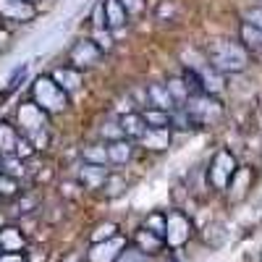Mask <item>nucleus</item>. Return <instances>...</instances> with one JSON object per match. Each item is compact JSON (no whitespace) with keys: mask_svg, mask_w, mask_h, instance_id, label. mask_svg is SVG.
<instances>
[{"mask_svg":"<svg viewBox=\"0 0 262 262\" xmlns=\"http://www.w3.org/2000/svg\"><path fill=\"white\" fill-rule=\"evenodd\" d=\"M249 58L252 55L244 50V45L238 39H223L221 37V39L207 42V48H205V60L212 66L215 71H221L223 76L247 71Z\"/></svg>","mask_w":262,"mask_h":262,"instance_id":"nucleus-1","label":"nucleus"},{"mask_svg":"<svg viewBox=\"0 0 262 262\" xmlns=\"http://www.w3.org/2000/svg\"><path fill=\"white\" fill-rule=\"evenodd\" d=\"M32 102L39 107L42 113H48V116H60L69 111V105H71V97L66 95L60 86L50 79V74H42L34 79L32 84Z\"/></svg>","mask_w":262,"mask_h":262,"instance_id":"nucleus-2","label":"nucleus"},{"mask_svg":"<svg viewBox=\"0 0 262 262\" xmlns=\"http://www.w3.org/2000/svg\"><path fill=\"white\" fill-rule=\"evenodd\" d=\"M184 107H186L189 118L194 121V126H215L223 121V105L215 95H207V92L191 95L184 102Z\"/></svg>","mask_w":262,"mask_h":262,"instance_id":"nucleus-3","label":"nucleus"},{"mask_svg":"<svg viewBox=\"0 0 262 262\" xmlns=\"http://www.w3.org/2000/svg\"><path fill=\"white\" fill-rule=\"evenodd\" d=\"M236 168H238V163L233 158V152L231 149H217L210 160V165H207V170H205L207 186H212V191H223Z\"/></svg>","mask_w":262,"mask_h":262,"instance_id":"nucleus-4","label":"nucleus"},{"mask_svg":"<svg viewBox=\"0 0 262 262\" xmlns=\"http://www.w3.org/2000/svg\"><path fill=\"white\" fill-rule=\"evenodd\" d=\"M191 236H194L191 217H189L184 210H168V212H165V233H163L165 247L181 249Z\"/></svg>","mask_w":262,"mask_h":262,"instance_id":"nucleus-5","label":"nucleus"},{"mask_svg":"<svg viewBox=\"0 0 262 262\" xmlns=\"http://www.w3.org/2000/svg\"><path fill=\"white\" fill-rule=\"evenodd\" d=\"M102 50L95 45L92 37H84V39H76L71 50H69V66L71 69H79V71H90L95 66H100L102 60Z\"/></svg>","mask_w":262,"mask_h":262,"instance_id":"nucleus-6","label":"nucleus"},{"mask_svg":"<svg viewBox=\"0 0 262 262\" xmlns=\"http://www.w3.org/2000/svg\"><path fill=\"white\" fill-rule=\"evenodd\" d=\"M16 126H18V134H34V131L48 128V113H42L39 107L29 100V102H21L18 111H16Z\"/></svg>","mask_w":262,"mask_h":262,"instance_id":"nucleus-7","label":"nucleus"},{"mask_svg":"<svg viewBox=\"0 0 262 262\" xmlns=\"http://www.w3.org/2000/svg\"><path fill=\"white\" fill-rule=\"evenodd\" d=\"M37 18V6L27 0H0V21L11 24H29Z\"/></svg>","mask_w":262,"mask_h":262,"instance_id":"nucleus-8","label":"nucleus"},{"mask_svg":"<svg viewBox=\"0 0 262 262\" xmlns=\"http://www.w3.org/2000/svg\"><path fill=\"white\" fill-rule=\"evenodd\" d=\"M128 242L123 236H113V238H105V242H95L86 252V262H116V257L123 252Z\"/></svg>","mask_w":262,"mask_h":262,"instance_id":"nucleus-9","label":"nucleus"},{"mask_svg":"<svg viewBox=\"0 0 262 262\" xmlns=\"http://www.w3.org/2000/svg\"><path fill=\"white\" fill-rule=\"evenodd\" d=\"M50 79L60 86V90L66 92V95H74V92H79L81 90V84H84V71H79V69H71V66H60V69H55L53 74H50Z\"/></svg>","mask_w":262,"mask_h":262,"instance_id":"nucleus-10","label":"nucleus"},{"mask_svg":"<svg viewBox=\"0 0 262 262\" xmlns=\"http://www.w3.org/2000/svg\"><path fill=\"white\" fill-rule=\"evenodd\" d=\"M249 184H252V170L238 165V168L233 170V176H231L228 186L223 189V191L228 194V202H233V205H236V202H242L244 196L249 194Z\"/></svg>","mask_w":262,"mask_h":262,"instance_id":"nucleus-11","label":"nucleus"},{"mask_svg":"<svg viewBox=\"0 0 262 262\" xmlns=\"http://www.w3.org/2000/svg\"><path fill=\"white\" fill-rule=\"evenodd\" d=\"M100 8H102V24H105L107 32L123 29L128 24V13L123 11V6L118 3V0H102Z\"/></svg>","mask_w":262,"mask_h":262,"instance_id":"nucleus-12","label":"nucleus"},{"mask_svg":"<svg viewBox=\"0 0 262 262\" xmlns=\"http://www.w3.org/2000/svg\"><path fill=\"white\" fill-rule=\"evenodd\" d=\"M137 142L149 152H165L173 142V134H170V128H144V134Z\"/></svg>","mask_w":262,"mask_h":262,"instance_id":"nucleus-13","label":"nucleus"},{"mask_svg":"<svg viewBox=\"0 0 262 262\" xmlns=\"http://www.w3.org/2000/svg\"><path fill=\"white\" fill-rule=\"evenodd\" d=\"M118 126H121V134H123V139H128V142H137L142 134H144V121H142V113H137V111H126V113H121L118 116Z\"/></svg>","mask_w":262,"mask_h":262,"instance_id":"nucleus-14","label":"nucleus"},{"mask_svg":"<svg viewBox=\"0 0 262 262\" xmlns=\"http://www.w3.org/2000/svg\"><path fill=\"white\" fill-rule=\"evenodd\" d=\"M107 147V165H126L134 155V142L128 139H113V142H105Z\"/></svg>","mask_w":262,"mask_h":262,"instance_id":"nucleus-15","label":"nucleus"},{"mask_svg":"<svg viewBox=\"0 0 262 262\" xmlns=\"http://www.w3.org/2000/svg\"><path fill=\"white\" fill-rule=\"evenodd\" d=\"M134 247H137L144 257H152V254H160V252L165 249V242H163L160 236H155L152 231L139 228V231L134 233Z\"/></svg>","mask_w":262,"mask_h":262,"instance_id":"nucleus-16","label":"nucleus"},{"mask_svg":"<svg viewBox=\"0 0 262 262\" xmlns=\"http://www.w3.org/2000/svg\"><path fill=\"white\" fill-rule=\"evenodd\" d=\"M27 249V236L18 226L0 228V252H24Z\"/></svg>","mask_w":262,"mask_h":262,"instance_id":"nucleus-17","label":"nucleus"},{"mask_svg":"<svg viewBox=\"0 0 262 262\" xmlns=\"http://www.w3.org/2000/svg\"><path fill=\"white\" fill-rule=\"evenodd\" d=\"M238 42L244 45V50L249 55H262V29L259 27H252L247 21H242V27H238Z\"/></svg>","mask_w":262,"mask_h":262,"instance_id":"nucleus-18","label":"nucleus"},{"mask_svg":"<svg viewBox=\"0 0 262 262\" xmlns=\"http://www.w3.org/2000/svg\"><path fill=\"white\" fill-rule=\"evenodd\" d=\"M107 176V168L105 165H90V163H84L79 168V186L81 189H100V184L105 181Z\"/></svg>","mask_w":262,"mask_h":262,"instance_id":"nucleus-19","label":"nucleus"},{"mask_svg":"<svg viewBox=\"0 0 262 262\" xmlns=\"http://www.w3.org/2000/svg\"><path fill=\"white\" fill-rule=\"evenodd\" d=\"M147 105L149 107H160V111H170V107H176L173 100H170V95H168V90H165V84H158V81L147 86Z\"/></svg>","mask_w":262,"mask_h":262,"instance_id":"nucleus-20","label":"nucleus"},{"mask_svg":"<svg viewBox=\"0 0 262 262\" xmlns=\"http://www.w3.org/2000/svg\"><path fill=\"white\" fill-rule=\"evenodd\" d=\"M81 160L90 165H107V147L105 142H92L81 147Z\"/></svg>","mask_w":262,"mask_h":262,"instance_id":"nucleus-21","label":"nucleus"},{"mask_svg":"<svg viewBox=\"0 0 262 262\" xmlns=\"http://www.w3.org/2000/svg\"><path fill=\"white\" fill-rule=\"evenodd\" d=\"M16 139H18V128L8 121H0V155H13L16 149Z\"/></svg>","mask_w":262,"mask_h":262,"instance_id":"nucleus-22","label":"nucleus"},{"mask_svg":"<svg viewBox=\"0 0 262 262\" xmlns=\"http://www.w3.org/2000/svg\"><path fill=\"white\" fill-rule=\"evenodd\" d=\"M142 121L147 128H170V111H160V107H144Z\"/></svg>","mask_w":262,"mask_h":262,"instance_id":"nucleus-23","label":"nucleus"},{"mask_svg":"<svg viewBox=\"0 0 262 262\" xmlns=\"http://www.w3.org/2000/svg\"><path fill=\"white\" fill-rule=\"evenodd\" d=\"M123 189H126V179L121 176V173H111V170H107L105 181L100 184V191L107 196V200H116V196L123 194Z\"/></svg>","mask_w":262,"mask_h":262,"instance_id":"nucleus-24","label":"nucleus"},{"mask_svg":"<svg viewBox=\"0 0 262 262\" xmlns=\"http://www.w3.org/2000/svg\"><path fill=\"white\" fill-rule=\"evenodd\" d=\"M165 90H168L173 105H184V102L189 100V90H186V84H184L181 76H170V79L165 81Z\"/></svg>","mask_w":262,"mask_h":262,"instance_id":"nucleus-25","label":"nucleus"},{"mask_svg":"<svg viewBox=\"0 0 262 262\" xmlns=\"http://www.w3.org/2000/svg\"><path fill=\"white\" fill-rule=\"evenodd\" d=\"M24 165H27V163L18 160L16 155H6V158H3V165H0V173H6V176L21 181V176H27V168H24Z\"/></svg>","mask_w":262,"mask_h":262,"instance_id":"nucleus-26","label":"nucleus"},{"mask_svg":"<svg viewBox=\"0 0 262 262\" xmlns=\"http://www.w3.org/2000/svg\"><path fill=\"white\" fill-rule=\"evenodd\" d=\"M142 228H147V231H152L155 236H160V238H163V233H165V212H163V210L149 212V215L144 217Z\"/></svg>","mask_w":262,"mask_h":262,"instance_id":"nucleus-27","label":"nucleus"},{"mask_svg":"<svg viewBox=\"0 0 262 262\" xmlns=\"http://www.w3.org/2000/svg\"><path fill=\"white\" fill-rule=\"evenodd\" d=\"M18 194H21L18 179H11V176H6V173H0V196H3V200H13V196H18Z\"/></svg>","mask_w":262,"mask_h":262,"instance_id":"nucleus-28","label":"nucleus"},{"mask_svg":"<svg viewBox=\"0 0 262 262\" xmlns=\"http://www.w3.org/2000/svg\"><path fill=\"white\" fill-rule=\"evenodd\" d=\"M113 236H118V226L107 221V223L95 226V231L90 233V242L95 244V242H105V238H113Z\"/></svg>","mask_w":262,"mask_h":262,"instance_id":"nucleus-29","label":"nucleus"},{"mask_svg":"<svg viewBox=\"0 0 262 262\" xmlns=\"http://www.w3.org/2000/svg\"><path fill=\"white\" fill-rule=\"evenodd\" d=\"M205 242L210 244V247H221L223 242H226V228L221 226V223H210L207 228H205Z\"/></svg>","mask_w":262,"mask_h":262,"instance_id":"nucleus-30","label":"nucleus"},{"mask_svg":"<svg viewBox=\"0 0 262 262\" xmlns=\"http://www.w3.org/2000/svg\"><path fill=\"white\" fill-rule=\"evenodd\" d=\"M13 155L18 158V160H29V158H34L37 155V149L32 147V142H29V137H24V134H18V139H16V149H13Z\"/></svg>","mask_w":262,"mask_h":262,"instance_id":"nucleus-31","label":"nucleus"},{"mask_svg":"<svg viewBox=\"0 0 262 262\" xmlns=\"http://www.w3.org/2000/svg\"><path fill=\"white\" fill-rule=\"evenodd\" d=\"M13 200H16V215H27V212L37 210V196L34 194H18Z\"/></svg>","mask_w":262,"mask_h":262,"instance_id":"nucleus-32","label":"nucleus"},{"mask_svg":"<svg viewBox=\"0 0 262 262\" xmlns=\"http://www.w3.org/2000/svg\"><path fill=\"white\" fill-rule=\"evenodd\" d=\"M116 262H147V257H144L134 244H126V247H123V252L116 257Z\"/></svg>","mask_w":262,"mask_h":262,"instance_id":"nucleus-33","label":"nucleus"},{"mask_svg":"<svg viewBox=\"0 0 262 262\" xmlns=\"http://www.w3.org/2000/svg\"><path fill=\"white\" fill-rule=\"evenodd\" d=\"M29 142L37 152H45L50 147V134H48V128H42V131H34V134H29Z\"/></svg>","mask_w":262,"mask_h":262,"instance_id":"nucleus-34","label":"nucleus"},{"mask_svg":"<svg viewBox=\"0 0 262 262\" xmlns=\"http://www.w3.org/2000/svg\"><path fill=\"white\" fill-rule=\"evenodd\" d=\"M95 45L102 50V53H107V50H113V37H111V32L107 29H95Z\"/></svg>","mask_w":262,"mask_h":262,"instance_id":"nucleus-35","label":"nucleus"},{"mask_svg":"<svg viewBox=\"0 0 262 262\" xmlns=\"http://www.w3.org/2000/svg\"><path fill=\"white\" fill-rule=\"evenodd\" d=\"M244 21H247V24H252V27H259L262 29V6L254 3V6L244 8Z\"/></svg>","mask_w":262,"mask_h":262,"instance_id":"nucleus-36","label":"nucleus"},{"mask_svg":"<svg viewBox=\"0 0 262 262\" xmlns=\"http://www.w3.org/2000/svg\"><path fill=\"white\" fill-rule=\"evenodd\" d=\"M118 3L123 6V11L128 13V18L131 16H139V13H144V0H118Z\"/></svg>","mask_w":262,"mask_h":262,"instance_id":"nucleus-37","label":"nucleus"},{"mask_svg":"<svg viewBox=\"0 0 262 262\" xmlns=\"http://www.w3.org/2000/svg\"><path fill=\"white\" fill-rule=\"evenodd\" d=\"M0 262H27L24 252H0Z\"/></svg>","mask_w":262,"mask_h":262,"instance_id":"nucleus-38","label":"nucleus"},{"mask_svg":"<svg viewBox=\"0 0 262 262\" xmlns=\"http://www.w3.org/2000/svg\"><path fill=\"white\" fill-rule=\"evenodd\" d=\"M27 3H34V6H37V3H39V0H27Z\"/></svg>","mask_w":262,"mask_h":262,"instance_id":"nucleus-39","label":"nucleus"},{"mask_svg":"<svg viewBox=\"0 0 262 262\" xmlns=\"http://www.w3.org/2000/svg\"><path fill=\"white\" fill-rule=\"evenodd\" d=\"M0 32H3V21H0Z\"/></svg>","mask_w":262,"mask_h":262,"instance_id":"nucleus-40","label":"nucleus"},{"mask_svg":"<svg viewBox=\"0 0 262 262\" xmlns=\"http://www.w3.org/2000/svg\"><path fill=\"white\" fill-rule=\"evenodd\" d=\"M0 165H3V155H0Z\"/></svg>","mask_w":262,"mask_h":262,"instance_id":"nucleus-41","label":"nucleus"},{"mask_svg":"<svg viewBox=\"0 0 262 262\" xmlns=\"http://www.w3.org/2000/svg\"><path fill=\"white\" fill-rule=\"evenodd\" d=\"M257 3H259V6H262V0H257Z\"/></svg>","mask_w":262,"mask_h":262,"instance_id":"nucleus-42","label":"nucleus"},{"mask_svg":"<svg viewBox=\"0 0 262 262\" xmlns=\"http://www.w3.org/2000/svg\"><path fill=\"white\" fill-rule=\"evenodd\" d=\"M0 200H3V196H0Z\"/></svg>","mask_w":262,"mask_h":262,"instance_id":"nucleus-43","label":"nucleus"}]
</instances>
